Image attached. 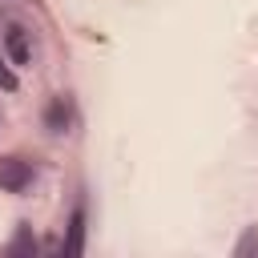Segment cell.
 <instances>
[{"mask_svg": "<svg viewBox=\"0 0 258 258\" xmlns=\"http://www.w3.org/2000/svg\"><path fill=\"white\" fill-rule=\"evenodd\" d=\"M28 185H32V165L20 161V157H0V189L20 194Z\"/></svg>", "mask_w": 258, "mask_h": 258, "instance_id": "cell-1", "label": "cell"}, {"mask_svg": "<svg viewBox=\"0 0 258 258\" xmlns=\"http://www.w3.org/2000/svg\"><path fill=\"white\" fill-rule=\"evenodd\" d=\"M4 48H8L12 64H28V60H32V48H28V32H24L20 24H12V28L4 32Z\"/></svg>", "mask_w": 258, "mask_h": 258, "instance_id": "cell-2", "label": "cell"}, {"mask_svg": "<svg viewBox=\"0 0 258 258\" xmlns=\"http://www.w3.org/2000/svg\"><path fill=\"white\" fill-rule=\"evenodd\" d=\"M85 250V206L73 210V222H69V238H64V254H81Z\"/></svg>", "mask_w": 258, "mask_h": 258, "instance_id": "cell-3", "label": "cell"}, {"mask_svg": "<svg viewBox=\"0 0 258 258\" xmlns=\"http://www.w3.org/2000/svg\"><path fill=\"white\" fill-rule=\"evenodd\" d=\"M44 121H48V129H52V133H64V125H69V105H64V97H56V101L48 105Z\"/></svg>", "mask_w": 258, "mask_h": 258, "instance_id": "cell-4", "label": "cell"}, {"mask_svg": "<svg viewBox=\"0 0 258 258\" xmlns=\"http://www.w3.org/2000/svg\"><path fill=\"white\" fill-rule=\"evenodd\" d=\"M234 258H258V226H246V234L234 246Z\"/></svg>", "mask_w": 258, "mask_h": 258, "instance_id": "cell-5", "label": "cell"}, {"mask_svg": "<svg viewBox=\"0 0 258 258\" xmlns=\"http://www.w3.org/2000/svg\"><path fill=\"white\" fill-rule=\"evenodd\" d=\"M12 250H36V238L20 226V234H16V242H12Z\"/></svg>", "mask_w": 258, "mask_h": 258, "instance_id": "cell-6", "label": "cell"}]
</instances>
